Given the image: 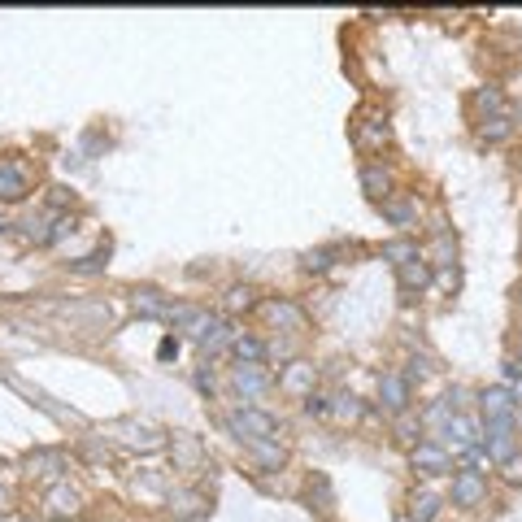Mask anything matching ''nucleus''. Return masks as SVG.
I'll return each mask as SVG.
<instances>
[{
  "instance_id": "nucleus-39",
  "label": "nucleus",
  "mask_w": 522,
  "mask_h": 522,
  "mask_svg": "<svg viewBox=\"0 0 522 522\" xmlns=\"http://www.w3.org/2000/svg\"><path fill=\"white\" fill-rule=\"evenodd\" d=\"M305 414H309V418H326V414H331V396L314 392V396L305 400Z\"/></svg>"
},
{
  "instance_id": "nucleus-21",
  "label": "nucleus",
  "mask_w": 522,
  "mask_h": 522,
  "mask_svg": "<svg viewBox=\"0 0 522 522\" xmlns=\"http://www.w3.org/2000/svg\"><path fill=\"white\" fill-rule=\"evenodd\" d=\"M248 453L257 457L261 470H283V461H288V449H283L279 440H253Z\"/></svg>"
},
{
  "instance_id": "nucleus-22",
  "label": "nucleus",
  "mask_w": 522,
  "mask_h": 522,
  "mask_svg": "<svg viewBox=\"0 0 522 522\" xmlns=\"http://www.w3.org/2000/svg\"><path fill=\"white\" fill-rule=\"evenodd\" d=\"M235 335H240V331H235L231 323H214V331H209V335H200L196 344H200V353H205V358H218L223 349L235 344Z\"/></svg>"
},
{
  "instance_id": "nucleus-25",
  "label": "nucleus",
  "mask_w": 522,
  "mask_h": 522,
  "mask_svg": "<svg viewBox=\"0 0 522 522\" xmlns=\"http://www.w3.org/2000/svg\"><path fill=\"white\" fill-rule=\"evenodd\" d=\"M509 135H514L509 114H496V118H484V122H479V139H484V144H505Z\"/></svg>"
},
{
  "instance_id": "nucleus-10",
  "label": "nucleus",
  "mask_w": 522,
  "mask_h": 522,
  "mask_svg": "<svg viewBox=\"0 0 522 522\" xmlns=\"http://www.w3.org/2000/svg\"><path fill=\"white\" fill-rule=\"evenodd\" d=\"M479 414H484V423H496V418H514V414H518V400H514L509 383H492V388L479 392Z\"/></svg>"
},
{
  "instance_id": "nucleus-35",
  "label": "nucleus",
  "mask_w": 522,
  "mask_h": 522,
  "mask_svg": "<svg viewBox=\"0 0 522 522\" xmlns=\"http://www.w3.org/2000/svg\"><path fill=\"white\" fill-rule=\"evenodd\" d=\"M265 361H296L292 340H265Z\"/></svg>"
},
{
  "instance_id": "nucleus-32",
  "label": "nucleus",
  "mask_w": 522,
  "mask_h": 522,
  "mask_svg": "<svg viewBox=\"0 0 522 522\" xmlns=\"http://www.w3.org/2000/svg\"><path fill=\"white\" fill-rule=\"evenodd\" d=\"M300 265L309 270V274H326L331 265H335V248H314V253H305Z\"/></svg>"
},
{
  "instance_id": "nucleus-33",
  "label": "nucleus",
  "mask_w": 522,
  "mask_h": 522,
  "mask_svg": "<svg viewBox=\"0 0 522 522\" xmlns=\"http://www.w3.org/2000/svg\"><path fill=\"white\" fill-rule=\"evenodd\" d=\"M449 418H453V405L440 396V400H435V405L423 414V426H440V431H444V426H449Z\"/></svg>"
},
{
  "instance_id": "nucleus-13",
  "label": "nucleus",
  "mask_w": 522,
  "mask_h": 522,
  "mask_svg": "<svg viewBox=\"0 0 522 522\" xmlns=\"http://www.w3.org/2000/svg\"><path fill=\"white\" fill-rule=\"evenodd\" d=\"M358 183H361V192L370 196V200H379V205L396 196V179H392L388 165H379V162H366V165H361Z\"/></svg>"
},
{
  "instance_id": "nucleus-31",
  "label": "nucleus",
  "mask_w": 522,
  "mask_h": 522,
  "mask_svg": "<svg viewBox=\"0 0 522 522\" xmlns=\"http://www.w3.org/2000/svg\"><path fill=\"white\" fill-rule=\"evenodd\" d=\"M135 496H148V501H165V479H157V475H135Z\"/></svg>"
},
{
  "instance_id": "nucleus-45",
  "label": "nucleus",
  "mask_w": 522,
  "mask_h": 522,
  "mask_svg": "<svg viewBox=\"0 0 522 522\" xmlns=\"http://www.w3.org/2000/svg\"><path fill=\"white\" fill-rule=\"evenodd\" d=\"M4 227H9V223H4V214H0V231H4Z\"/></svg>"
},
{
  "instance_id": "nucleus-36",
  "label": "nucleus",
  "mask_w": 522,
  "mask_h": 522,
  "mask_svg": "<svg viewBox=\"0 0 522 522\" xmlns=\"http://www.w3.org/2000/svg\"><path fill=\"white\" fill-rule=\"evenodd\" d=\"M423 431H426L423 418H418V423H414L409 414H400V418H396V435H400L405 444H418V435H423Z\"/></svg>"
},
{
  "instance_id": "nucleus-46",
  "label": "nucleus",
  "mask_w": 522,
  "mask_h": 522,
  "mask_svg": "<svg viewBox=\"0 0 522 522\" xmlns=\"http://www.w3.org/2000/svg\"><path fill=\"white\" fill-rule=\"evenodd\" d=\"M0 509H4V488H0Z\"/></svg>"
},
{
  "instance_id": "nucleus-2",
  "label": "nucleus",
  "mask_w": 522,
  "mask_h": 522,
  "mask_svg": "<svg viewBox=\"0 0 522 522\" xmlns=\"http://www.w3.org/2000/svg\"><path fill=\"white\" fill-rule=\"evenodd\" d=\"M223 423H227V431L235 435V440H244V444H253V440H279V431H283V423H279L274 414L257 409V405L235 409V414L223 418Z\"/></svg>"
},
{
  "instance_id": "nucleus-8",
  "label": "nucleus",
  "mask_w": 522,
  "mask_h": 522,
  "mask_svg": "<svg viewBox=\"0 0 522 522\" xmlns=\"http://www.w3.org/2000/svg\"><path fill=\"white\" fill-rule=\"evenodd\" d=\"M409 400H414V383L400 375V370H388V375H379V405L388 409V414H409Z\"/></svg>"
},
{
  "instance_id": "nucleus-26",
  "label": "nucleus",
  "mask_w": 522,
  "mask_h": 522,
  "mask_svg": "<svg viewBox=\"0 0 522 522\" xmlns=\"http://www.w3.org/2000/svg\"><path fill=\"white\" fill-rule=\"evenodd\" d=\"M331 414H335L340 423H358L361 414H366V405H361L353 392H335V396H331Z\"/></svg>"
},
{
  "instance_id": "nucleus-5",
  "label": "nucleus",
  "mask_w": 522,
  "mask_h": 522,
  "mask_svg": "<svg viewBox=\"0 0 522 522\" xmlns=\"http://www.w3.org/2000/svg\"><path fill=\"white\" fill-rule=\"evenodd\" d=\"M257 309H261V318H265V323L279 326V331H283V335H292V340L305 331V309H300L296 300H288V296H270V300H261Z\"/></svg>"
},
{
  "instance_id": "nucleus-28",
  "label": "nucleus",
  "mask_w": 522,
  "mask_h": 522,
  "mask_svg": "<svg viewBox=\"0 0 522 522\" xmlns=\"http://www.w3.org/2000/svg\"><path fill=\"white\" fill-rule=\"evenodd\" d=\"M426 261H431V265H453L457 261V244H453V235H449V231H435Z\"/></svg>"
},
{
  "instance_id": "nucleus-16",
  "label": "nucleus",
  "mask_w": 522,
  "mask_h": 522,
  "mask_svg": "<svg viewBox=\"0 0 522 522\" xmlns=\"http://www.w3.org/2000/svg\"><path fill=\"white\" fill-rule=\"evenodd\" d=\"M388 118H379V114H370V118H361L358 130H353V139H358V148H366V153H375V148H383L388 144Z\"/></svg>"
},
{
  "instance_id": "nucleus-24",
  "label": "nucleus",
  "mask_w": 522,
  "mask_h": 522,
  "mask_svg": "<svg viewBox=\"0 0 522 522\" xmlns=\"http://www.w3.org/2000/svg\"><path fill=\"white\" fill-rule=\"evenodd\" d=\"M130 300H135V309L148 314V318H170V300H165L162 292H153V288H139Z\"/></svg>"
},
{
  "instance_id": "nucleus-29",
  "label": "nucleus",
  "mask_w": 522,
  "mask_h": 522,
  "mask_svg": "<svg viewBox=\"0 0 522 522\" xmlns=\"http://www.w3.org/2000/svg\"><path fill=\"white\" fill-rule=\"evenodd\" d=\"M475 109H479V114H488V118H496V114H505V97H501V88H479V92H475Z\"/></svg>"
},
{
  "instance_id": "nucleus-30",
  "label": "nucleus",
  "mask_w": 522,
  "mask_h": 522,
  "mask_svg": "<svg viewBox=\"0 0 522 522\" xmlns=\"http://www.w3.org/2000/svg\"><path fill=\"white\" fill-rule=\"evenodd\" d=\"M223 305H227L231 314H240V309L248 314V309H257V292H253L248 283H235V288H227V300H223Z\"/></svg>"
},
{
  "instance_id": "nucleus-49",
  "label": "nucleus",
  "mask_w": 522,
  "mask_h": 522,
  "mask_svg": "<svg viewBox=\"0 0 522 522\" xmlns=\"http://www.w3.org/2000/svg\"><path fill=\"white\" fill-rule=\"evenodd\" d=\"M518 335H522V331H518Z\"/></svg>"
},
{
  "instance_id": "nucleus-47",
  "label": "nucleus",
  "mask_w": 522,
  "mask_h": 522,
  "mask_svg": "<svg viewBox=\"0 0 522 522\" xmlns=\"http://www.w3.org/2000/svg\"><path fill=\"white\" fill-rule=\"evenodd\" d=\"M518 305H522V283H518Z\"/></svg>"
},
{
  "instance_id": "nucleus-6",
  "label": "nucleus",
  "mask_w": 522,
  "mask_h": 522,
  "mask_svg": "<svg viewBox=\"0 0 522 522\" xmlns=\"http://www.w3.org/2000/svg\"><path fill=\"white\" fill-rule=\"evenodd\" d=\"M83 514V492L70 488V484H53V488L44 492V518L53 522H70Z\"/></svg>"
},
{
  "instance_id": "nucleus-7",
  "label": "nucleus",
  "mask_w": 522,
  "mask_h": 522,
  "mask_svg": "<svg viewBox=\"0 0 522 522\" xmlns=\"http://www.w3.org/2000/svg\"><path fill=\"white\" fill-rule=\"evenodd\" d=\"M314 383H318V370H314V361L296 358L283 366V375H279V392L283 396H296V400H309L314 396Z\"/></svg>"
},
{
  "instance_id": "nucleus-18",
  "label": "nucleus",
  "mask_w": 522,
  "mask_h": 522,
  "mask_svg": "<svg viewBox=\"0 0 522 522\" xmlns=\"http://www.w3.org/2000/svg\"><path fill=\"white\" fill-rule=\"evenodd\" d=\"M31 192V179H27V170L13 162L0 165V200H22V196Z\"/></svg>"
},
{
  "instance_id": "nucleus-11",
  "label": "nucleus",
  "mask_w": 522,
  "mask_h": 522,
  "mask_svg": "<svg viewBox=\"0 0 522 522\" xmlns=\"http://www.w3.org/2000/svg\"><path fill=\"white\" fill-rule=\"evenodd\" d=\"M449 501L461 505V509H475L488 501V479L484 475H470V470H457L453 475V488H449Z\"/></svg>"
},
{
  "instance_id": "nucleus-48",
  "label": "nucleus",
  "mask_w": 522,
  "mask_h": 522,
  "mask_svg": "<svg viewBox=\"0 0 522 522\" xmlns=\"http://www.w3.org/2000/svg\"><path fill=\"white\" fill-rule=\"evenodd\" d=\"M514 127H522V114H518V122H514Z\"/></svg>"
},
{
  "instance_id": "nucleus-15",
  "label": "nucleus",
  "mask_w": 522,
  "mask_h": 522,
  "mask_svg": "<svg viewBox=\"0 0 522 522\" xmlns=\"http://www.w3.org/2000/svg\"><path fill=\"white\" fill-rule=\"evenodd\" d=\"M379 209H383V218H388L396 231L418 227V200H414V196H392V200H383Z\"/></svg>"
},
{
  "instance_id": "nucleus-40",
  "label": "nucleus",
  "mask_w": 522,
  "mask_h": 522,
  "mask_svg": "<svg viewBox=\"0 0 522 522\" xmlns=\"http://www.w3.org/2000/svg\"><path fill=\"white\" fill-rule=\"evenodd\" d=\"M105 257H109V253H92V257L74 261V270H79V274H97V270H105Z\"/></svg>"
},
{
  "instance_id": "nucleus-44",
  "label": "nucleus",
  "mask_w": 522,
  "mask_h": 522,
  "mask_svg": "<svg viewBox=\"0 0 522 522\" xmlns=\"http://www.w3.org/2000/svg\"><path fill=\"white\" fill-rule=\"evenodd\" d=\"M514 361H518V366H522V344H518V353H514Z\"/></svg>"
},
{
  "instance_id": "nucleus-19",
  "label": "nucleus",
  "mask_w": 522,
  "mask_h": 522,
  "mask_svg": "<svg viewBox=\"0 0 522 522\" xmlns=\"http://www.w3.org/2000/svg\"><path fill=\"white\" fill-rule=\"evenodd\" d=\"M444 509V496L435 488H418L409 496V518L414 522H435V514Z\"/></svg>"
},
{
  "instance_id": "nucleus-12",
  "label": "nucleus",
  "mask_w": 522,
  "mask_h": 522,
  "mask_svg": "<svg viewBox=\"0 0 522 522\" xmlns=\"http://www.w3.org/2000/svg\"><path fill=\"white\" fill-rule=\"evenodd\" d=\"M231 388L240 392L244 400H257L274 388V379L265 375V366H231Z\"/></svg>"
},
{
  "instance_id": "nucleus-42",
  "label": "nucleus",
  "mask_w": 522,
  "mask_h": 522,
  "mask_svg": "<svg viewBox=\"0 0 522 522\" xmlns=\"http://www.w3.org/2000/svg\"><path fill=\"white\" fill-rule=\"evenodd\" d=\"M196 388H200V392H214V375H209V370H205V366H200V370H196Z\"/></svg>"
},
{
  "instance_id": "nucleus-9",
  "label": "nucleus",
  "mask_w": 522,
  "mask_h": 522,
  "mask_svg": "<svg viewBox=\"0 0 522 522\" xmlns=\"http://www.w3.org/2000/svg\"><path fill=\"white\" fill-rule=\"evenodd\" d=\"M409 466L418 475H453V453L444 444H435V440H418L414 453H409Z\"/></svg>"
},
{
  "instance_id": "nucleus-38",
  "label": "nucleus",
  "mask_w": 522,
  "mask_h": 522,
  "mask_svg": "<svg viewBox=\"0 0 522 522\" xmlns=\"http://www.w3.org/2000/svg\"><path fill=\"white\" fill-rule=\"evenodd\" d=\"M501 479L514 484V488H522V453H514L509 461H501Z\"/></svg>"
},
{
  "instance_id": "nucleus-23",
  "label": "nucleus",
  "mask_w": 522,
  "mask_h": 522,
  "mask_svg": "<svg viewBox=\"0 0 522 522\" xmlns=\"http://www.w3.org/2000/svg\"><path fill=\"white\" fill-rule=\"evenodd\" d=\"M170 509H174V518H200L205 509H209V501L200 496V492H170Z\"/></svg>"
},
{
  "instance_id": "nucleus-3",
  "label": "nucleus",
  "mask_w": 522,
  "mask_h": 522,
  "mask_svg": "<svg viewBox=\"0 0 522 522\" xmlns=\"http://www.w3.org/2000/svg\"><path fill=\"white\" fill-rule=\"evenodd\" d=\"M444 449L453 457L470 453V449H484V418H470V414H453L449 426H444Z\"/></svg>"
},
{
  "instance_id": "nucleus-1",
  "label": "nucleus",
  "mask_w": 522,
  "mask_h": 522,
  "mask_svg": "<svg viewBox=\"0 0 522 522\" xmlns=\"http://www.w3.org/2000/svg\"><path fill=\"white\" fill-rule=\"evenodd\" d=\"M100 440H114L130 453H157L165 449V431L153 423H139V418H114V423L100 426Z\"/></svg>"
},
{
  "instance_id": "nucleus-14",
  "label": "nucleus",
  "mask_w": 522,
  "mask_h": 522,
  "mask_svg": "<svg viewBox=\"0 0 522 522\" xmlns=\"http://www.w3.org/2000/svg\"><path fill=\"white\" fill-rule=\"evenodd\" d=\"M396 279H400L405 292H426V288H431V261H426V253L400 261V265H396Z\"/></svg>"
},
{
  "instance_id": "nucleus-41",
  "label": "nucleus",
  "mask_w": 522,
  "mask_h": 522,
  "mask_svg": "<svg viewBox=\"0 0 522 522\" xmlns=\"http://www.w3.org/2000/svg\"><path fill=\"white\" fill-rule=\"evenodd\" d=\"M83 453L92 457V461H109V449H100L97 440H88V444H83Z\"/></svg>"
},
{
  "instance_id": "nucleus-17",
  "label": "nucleus",
  "mask_w": 522,
  "mask_h": 522,
  "mask_svg": "<svg viewBox=\"0 0 522 522\" xmlns=\"http://www.w3.org/2000/svg\"><path fill=\"white\" fill-rule=\"evenodd\" d=\"M209 453L200 449L196 435H174V470H205Z\"/></svg>"
},
{
  "instance_id": "nucleus-27",
  "label": "nucleus",
  "mask_w": 522,
  "mask_h": 522,
  "mask_svg": "<svg viewBox=\"0 0 522 522\" xmlns=\"http://www.w3.org/2000/svg\"><path fill=\"white\" fill-rule=\"evenodd\" d=\"M309 509H318L323 518L335 514V496H331V484H326L323 475H314V484H309Z\"/></svg>"
},
{
  "instance_id": "nucleus-20",
  "label": "nucleus",
  "mask_w": 522,
  "mask_h": 522,
  "mask_svg": "<svg viewBox=\"0 0 522 522\" xmlns=\"http://www.w3.org/2000/svg\"><path fill=\"white\" fill-rule=\"evenodd\" d=\"M231 353H235V366H265V340L240 331L235 344H231Z\"/></svg>"
},
{
  "instance_id": "nucleus-43",
  "label": "nucleus",
  "mask_w": 522,
  "mask_h": 522,
  "mask_svg": "<svg viewBox=\"0 0 522 522\" xmlns=\"http://www.w3.org/2000/svg\"><path fill=\"white\" fill-rule=\"evenodd\" d=\"M514 426H518V431H522V409H518V414H514Z\"/></svg>"
},
{
  "instance_id": "nucleus-34",
  "label": "nucleus",
  "mask_w": 522,
  "mask_h": 522,
  "mask_svg": "<svg viewBox=\"0 0 522 522\" xmlns=\"http://www.w3.org/2000/svg\"><path fill=\"white\" fill-rule=\"evenodd\" d=\"M418 253H423V248H418V244H409V240H396V244H388V248H383V257H388L392 265H400V261L418 257Z\"/></svg>"
},
{
  "instance_id": "nucleus-4",
  "label": "nucleus",
  "mask_w": 522,
  "mask_h": 522,
  "mask_svg": "<svg viewBox=\"0 0 522 522\" xmlns=\"http://www.w3.org/2000/svg\"><path fill=\"white\" fill-rule=\"evenodd\" d=\"M484 453L492 457V466L509 461L518 453V426L514 418H496V423H484Z\"/></svg>"
},
{
  "instance_id": "nucleus-37",
  "label": "nucleus",
  "mask_w": 522,
  "mask_h": 522,
  "mask_svg": "<svg viewBox=\"0 0 522 522\" xmlns=\"http://www.w3.org/2000/svg\"><path fill=\"white\" fill-rule=\"evenodd\" d=\"M62 470V457L57 453H35L31 457V475H57Z\"/></svg>"
}]
</instances>
